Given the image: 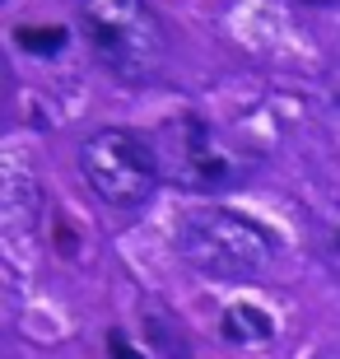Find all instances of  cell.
Wrapping results in <instances>:
<instances>
[{"instance_id":"cell-1","label":"cell","mask_w":340,"mask_h":359,"mask_svg":"<svg viewBox=\"0 0 340 359\" xmlns=\"http://www.w3.org/2000/svg\"><path fill=\"white\" fill-rule=\"evenodd\" d=\"M177 252L210 280H257L275 262V238L247 215L205 205L186 210V219L177 224Z\"/></svg>"},{"instance_id":"cell-2","label":"cell","mask_w":340,"mask_h":359,"mask_svg":"<svg viewBox=\"0 0 340 359\" xmlns=\"http://www.w3.org/2000/svg\"><path fill=\"white\" fill-rule=\"evenodd\" d=\"M79 33L117 80L144 84L163 70V28L144 0H75Z\"/></svg>"},{"instance_id":"cell-3","label":"cell","mask_w":340,"mask_h":359,"mask_svg":"<svg viewBox=\"0 0 340 359\" xmlns=\"http://www.w3.org/2000/svg\"><path fill=\"white\" fill-rule=\"evenodd\" d=\"M79 168L98 191V201L117 205V210H135L154 196L158 187V154L149 140H140L126 126H103L79 145Z\"/></svg>"},{"instance_id":"cell-4","label":"cell","mask_w":340,"mask_h":359,"mask_svg":"<svg viewBox=\"0 0 340 359\" xmlns=\"http://www.w3.org/2000/svg\"><path fill=\"white\" fill-rule=\"evenodd\" d=\"M163 145H168L172 159H177V163H172V177H177L182 187H200V191H210V187L233 182V163L210 145L205 126H200L196 117H177V126L163 131Z\"/></svg>"},{"instance_id":"cell-5","label":"cell","mask_w":340,"mask_h":359,"mask_svg":"<svg viewBox=\"0 0 340 359\" xmlns=\"http://www.w3.org/2000/svg\"><path fill=\"white\" fill-rule=\"evenodd\" d=\"M219 336L229 341V346L257 350V346H271L275 341V322H271V313L257 308V304H233L219 318Z\"/></svg>"},{"instance_id":"cell-6","label":"cell","mask_w":340,"mask_h":359,"mask_svg":"<svg viewBox=\"0 0 340 359\" xmlns=\"http://www.w3.org/2000/svg\"><path fill=\"white\" fill-rule=\"evenodd\" d=\"M14 42H19V47H28V52L52 56L56 47H66V28H19V33H14Z\"/></svg>"},{"instance_id":"cell-7","label":"cell","mask_w":340,"mask_h":359,"mask_svg":"<svg viewBox=\"0 0 340 359\" xmlns=\"http://www.w3.org/2000/svg\"><path fill=\"white\" fill-rule=\"evenodd\" d=\"M107 355H112V359H135V355H131V346H126L121 336H112V341H107Z\"/></svg>"},{"instance_id":"cell-8","label":"cell","mask_w":340,"mask_h":359,"mask_svg":"<svg viewBox=\"0 0 340 359\" xmlns=\"http://www.w3.org/2000/svg\"><path fill=\"white\" fill-rule=\"evenodd\" d=\"M322 359H340V350H327V355H322Z\"/></svg>"},{"instance_id":"cell-9","label":"cell","mask_w":340,"mask_h":359,"mask_svg":"<svg viewBox=\"0 0 340 359\" xmlns=\"http://www.w3.org/2000/svg\"><path fill=\"white\" fill-rule=\"evenodd\" d=\"M308 5H331V0H308Z\"/></svg>"}]
</instances>
